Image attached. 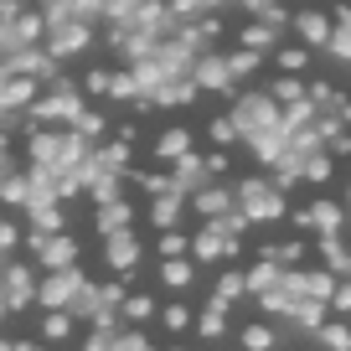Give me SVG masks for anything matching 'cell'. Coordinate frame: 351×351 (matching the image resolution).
Masks as SVG:
<instances>
[{"mask_svg":"<svg viewBox=\"0 0 351 351\" xmlns=\"http://www.w3.org/2000/svg\"><path fill=\"white\" fill-rule=\"evenodd\" d=\"M295 222H300V228H310V232H341L346 207H341V202H330V197H315L305 212H295Z\"/></svg>","mask_w":351,"mask_h":351,"instance_id":"5b68a950","label":"cell"},{"mask_svg":"<svg viewBox=\"0 0 351 351\" xmlns=\"http://www.w3.org/2000/svg\"><path fill=\"white\" fill-rule=\"evenodd\" d=\"M67 330H73V320H67L62 310H52V315H42V336H47V341H62Z\"/></svg>","mask_w":351,"mask_h":351,"instance_id":"83f0119b","label":"cell"},{"mask_svg":"<svg viewBox=\"0 0 351 351\" xmlns=\"http://www.w3.org/2000/svg\"><path fill=\"white\" fill-rule=\"evenodd\" d=\"M197 330H202L207 341L228 336V300H217V295H212V300H207V310H202V320H197Z\"/></svg>","mask_w":351,"mask_h":351,"instance_id":"5bb4252c","label":"cell"},{"mask_svg":"<svg viewBox=\"0 0 351 351\" xmlns=\"http://www.w3.org/2000/svg\"><path fill=\"white\" fill-rule=\"evenodd\" d=\"M269 99H274V104H295V99H305V83H300V73H285L274 88H269Z\"/></svg>","mask_w":351,"mask_h":351,"instance_id":"603a6c76","label":"cell"},{"mask_svg":"<svg viewBox=\"0 0 351 351\" xmlns=\"http://www.w3.org/2000/svg\"><path fill=\"white\" fill-rule=\"evenodd\" d=\"M77 109H83V104H77L73 88H57V93H47V99L36 104V119H47V124H52V119H73Z\"/></svg>","mask_w":351,"mask_h":351,"instance_id":"8fae6325","label":"cell"},{"mask_svg":"<svg viewBox=\"0 0 351 351\" xmlns=\"http://www.w3.org/2000/svg\"><path fill=\"white\" fill-rule=\"evenodd\" d=\"M109 263L114 269H134V263H140V243H134L130 232H109Z\"/></svg>","mask_w":351,"mask_h":351,"instance_id":"9a60e30c","label":"cell"},{"mask_svg":"<svg viewBox=\"0 0 351 351\" xmlns=\"http://www.w3.org/2000/svg\"><path fill=\"white\" fill-rule=\"evenodd\" d=\"M243 285H248V295H263V289H274V285H279V263H269V258L253 263L248 274H243Z\"/></svg>","mask_w":351,"mask_h":351,"instance_id":"ac0fdd59","label":"cell"},{"mask_svg":"<svg viewBox=\"0 0 351 351\" xmlns=\"http://www.w3.org/2000/svg\"><path fill=\"white\" fill-rule=\"evenodd\" d=\"M114 351H150L140 330H114Z\"/></svg>","mask_w":351,"mask_h":351,"instance_id":"836d02e7","label":"cell"},{"mask_svg":"<svg viewBox=\"0 0 351 351\" xmlns=\"http://www.w3.org/2000/svg\"><path fill=\"white\" fill-rule=\"evenodd\" d=\"M160 253H165V258H176V253H186V238L165 228V232H160Z\"/></svg>","mask_w":351,"mask_h":351,"instance_id":"d590c367","label":"cell"},{"mask_svg":"<svg viewBox=\"0 0 351 351\" xmlns=\"http://www.w3.org/2000/svg\"><path fill=\"white\" fill-rule=\"evenodd\" d=\"M315 336H320V346H326V351H351V326H346V320H320V326H315Z\"/></svg>","mask_w":351,"mask_h":351,"instance_id":"2e32d148","label":"cell"},{"mask_svg":"<svg viewBox=\"0 0 351 351\" xmlns=\"http://www.w3.org/2000/svg\"><path fill=\"white\" fill-rule=\"evenodd\" d=\"M263 258L279 263V269H295V263L305 258V243H295V238H289V243H269V248H263Z\"/></svg>","mask_w":351,"mask_h":351,"instance_id":"ffe728a7","label":"cell"},{"mask_svg":"<svg viewBox=\"0 0 351 351\" xmlns=\"http://www.w3.org/2000/svg\"><path fill=\"white\" fill-rule=\"evenodd\" d=\"M11 243H16V228H11V222H0V253L11 248Z\"/></svg>","mask_w":351,"mask_h":351,"instance_id":"f35d334b","label":"cell"},{"mask_svg":"<svg viewBox=\"0 0 351 351\" xmlns=\"http://www.w3.org/2000/svg\"><path fill=\"white\" fill-rule=\"evenodd\" d=\"M305 351H315V346H305Z\"/></svg>","mask_w":351,"mask_h":351,"instance_id":"ee69618b","label":"cell"},{"mask_svg":"<svg viewBox=\"0 0 351 351\" xmlns=\"http://www.w3.org/2000/svg\"><path fill=\"white\" fill-rule=\"evenodd\" d=\"M0 300H5V310H21L26 300H32V269L11 263V269H5V279H0Z\"/></svg>","mask_w":351,"mask_h":351,"instance_id":"ba28073f","label":"cell"},{"mask_svg":"<svg viewBox=\"0 0 351 351\" xmlns=\"http://www.w3.org/2000/svg\"><path fill=\"white\" fill-rule=\"evenodd\" d=\"M160 320H165L171 330H186V326H191V310H186V305H171V310H165Z\"/></svg>","mask_w":351,"mask_h":351,"instance_id":"8d00e7d4","label":"cell"},{"mask_svg":"<svg viewBox=\"0 0 351 351\" xmlns=\"http://www.w3.org/2000/svg\"><path fill=\"white\" fill-rule=\"evenodd\" d=\"M150 310H155L150 300H145V295H134V300H124V310H119V315H124V320H134V326H140V320L150 315Z\"/></svg>","mask_w":351,"mask_h":351,"instance_id":"d6a6232c","label":"cell"},{"mask_svg":"<svg viewBox=\"0 0 351 351\" xmlns=\"http://www.w3.org/2000/svg\"><path fill=\"white\" fill-rule=\"evenodd\" d=\"M243 346L248 351H274V330L263 326V320H248V326H243Z\"/></svg>","mask_w":351,"mask_h":351,"instance_id":"cb8c5ba5","label":"cell"},{"mask_svg":"<svg viewBox=\"0 0 351 351\" xmlns=\"http://www.w3.org/2000/svg\"><path fill=\"white\" fill-rule=\"evenodd\" d=\"M0 315H5V300H0Z\"/></svg>","mask_w":351,"mask_h":351,"instance_id":"7bdbcfd3","label":"cell"},{"mask_svg":"<svg viewBox=\"0 0 351 351\" xmlns=\"http://www.w3.org/2000/svg\"><path fill=\"white\" fill-rule=\"evenodd\" d=\"M336 26H346V32H351V5H341V11H336Z\"/></svg>","mask_w":351,"mask_h":351,"instance_id":"ab89813d","label":"cell"},{"mask_svg":"<svg viewBox=\"0 0 351 351\" xmlns=\"http://www.w3.org/2000/svg\"><path fill=\"white\" fill-rule=\"evenodd\" d=\"M232 207H238L232 191L212 186V181H207V186H197V212H202V217H222V212H232Z\"/></svg>","mask_w":351,"mask_h":351,"instance_id":"4fadbf2b","label":"cell"},{"mask_svg":"<svg viewBox=\"0 0 351 351\" xmlns=\"http://www.w3.org/2000/svg\"><path fill=\"white\" fill-rule=\"evenodd\" d=\"M191 83L197 88H228L232 83L228 57H197V62H191Z\"/></svg>","mask_w":351,"mask_h":351,"instance_id":"30bf717a","label":"cell"},{"mask_svg":"<svg viewBox=\"0 0 351 351\" xmlns=\"http://www.w3.org/2000/svg\"><path fill=\"white\" fill-rule=\"evenodd\" d=\"M274 62H279V73H305V67H310V47L305 42H300V47H279Z\"/></svg>","mask_w":351,"mask_h":351,"instance_id":"44dd1931","label":"cell"},{"mask_svg":"<svg viewBox=\"0 0 351 351\" xmlns=\"http://www.w3.org/2000/svg\"><path fill=\"white\" fill-rule=\"evenodd\" d=\"M289 26H295V36H300L305 47H326V42H330V16H320V11L289 16Z\"/></svg>","mask_w":351,"mask_h":351,"instance_id":"9c48e42d","label":"cell"},{"mask_svg":"<svg viewBox=\"0 0 351 351\" xmlns=\"http://www.w3.org/2000/svg\"><path fill=\"white\" fill-rule=\"evenodd\" d=\"M326 310H336V315H351V279H336V289H330Z\"/></svg>","mask_w":351,"mask_h":351,"instance_id":"f1b7e54d","label":"cell"},{"mask_svg":"<svg viewBox=\"0 0 351 351\" xmlns=\"http://www.w3.org/2000/svg\"><path fill=\"white\" fill-rule=\"evenodd\" d=\"M83 155H88L83 134H52V130H47V134H32V160L47 165V171H57V176L73 171Z\"/></svg>","mask_w":351,"mask_h":351,"instance_id":"7a4b0ae2","label":"cell"},{"mask_svg":"<svg viewBox=\"0 0 351 351\" xmlns=\"http://www.w3.org/2000/svg\"><path fill=\"white\" fill-rule=\"evenodd\" d=\"M238 295H248V285H243V274H222V279H217V300H228V305H232V300H238Z\"/></svg>","mask_w":351,"mask_h":351,"instance_id":"f546056e","label":"cell"},{"mask_svg":"<svg viewBox=\"0 0 351 351\" xmlns=\"http://www.w3.org/2000/svg\"><path fill=\"white\" fill-rule=\"evenodd\" d=\"M232 202H238V212L248 222H279V217H285V191H279V181H258V176H248V181L232 191Z\"/></svg>","mask_w":351,"mask_h":351,"instance_id":"6da1fadb","label":"cell"},{"mask_svg":"<svg viewBox=\"0 0 351 351\" xmlns=\"http://www.w3.org/2000/svg\"><path fill=\"white\" fill-rule=\"evenodd\" d=\"M32 248H36V258H42V263L62 269V263H73L77 243H73V238H62V232H32Z\"/></svg>","mask_w":351,"mask_h":351,"instance_id":"52a82bcc","label":"cell"},{"mask_svg":"<svg viewBox=\"0 0 351 351\" xmlns=\"http://www.w3.org/2000/svg\"><path fill=\"white\" fill-rule=\"evenodd\" d=\"M258 57H263V52H248V47H243V52L228 57V73H232V77H248L253 67H258Z\"/></svg>","mask_w":351,"mask_h":351,"instance_id":"4316f807","label":"cell"},{"mask_svg":"<svg viewBox=\"0 0 351 351\" xmlns=\"http://www.w3.org/2000/svg\"><path fill=\"white\" fill-rule=\"evenodd\" d=\"M160 279H165V289H186L191 279H197V269H191V263H181V258H165Z\"/></svg>","mask_w":351,"mask_h":351,"instance_id":"7402d4cb","label":"cell"},{"mask_svg":"<svg viewBox=\"0 0 351 351\" xmlns=\"http://www.w3.org/2000/svg\"><path fill=\"white\" fill-rule=\"evenodd\" d=\"M326 52H330V57H341V62H351V32H346V26L330 21V42H326Z\"/></svg>","mask_w":351,"mask_h":351,"instance_id":"484cf974","label":"cell"},{"mask_svg":"<svg viewBox=\"0 0 351 351\" xmlns=\"http://www.w3.org/2000/svg\"><path fill=\"white\" fill-rule=\"evenodd\" d=\"M186 150H191V134H186V130H165L160 140H155V155H160L165 165H171V160H181Z\"/></svg>","mask_w":351,"mask_h":351,"instance_id":"e0dca14e","label":"cell"},{"mask_svg":"<svg viewBox=\"0 0 351 351\" xmlns=\"http://www.w3.org/2000/svg\"><path fill=\"white\" fill-rule=\"evenodd\" d=\"M176 212H181V191H176V186L155 191V212H150V217H155V228H171V222H176Z\"/></svg>","mask_w":351,"mask_h":351,"instance_id":"d6986e66","label":"cell"},{"mask_svg":"<svg viewBox=\"0 0 351 351\" xmlns=\"http://www.w3.org/2000/svg\"><path fill=\"white\" fill-rule=\"evenodd\" d=\"M83 289V274H77L73 263H62L57 274H47V285H42V305H52V310H62V305H73V295Z\"/></svg>","mask_w":351,"mask_h":351,"instance_id":"8992f818","label":"cell"},{"mask_svg":"<svg viewBox=\"0 0 351 351\" xmlns=\"http://www.w3.org/2000/svg\"><path fill=\"white\" fill-rule=\"evenodd\" d=\"M279 32H285V26H274L269 16H258L253 26H243V47H248V52H269V47L279 42Z\"/></svg>","mask_w":351,"mask_h":351,"instance_id":"7c38bea8","label":"cell"},{"mask_svg":"<svg viewBox=\"0 0 351 351\" xmlns=\"http://www.w3.org/2000/svg\"><path fill=\"white\" fill-rule=\"evenodd\" d=\"M77 47H88V16H57V21H47V52L52 57H73Z\"/></svg>","mask_w":351,"mask_h":351,"instance_id":"277c9868","label":"cell"},{"mask_svg":"<svg viewBox=\"0 0 351 351\" xmlns=\"http://www.w3.org/2000/svg\"><path fill=\"white\" fill-rule=\"evenodd\" d=\"M326 150L336 155V160H351V130H346V124H341V130L326 140Z\"/></svg>","mask_w":351,"mask_h":351,"instance_id":"4dcf8cb0","label":"cell"},{"mask_svg":"<svg viewBox=\"0 0 351 351\" xmlns=\"http://www.w3.org/2000/svg\"><path fill=\"white\" fill-rule=\"evenodd\" d=\"M83 351H114V330H109V326H99L93 336L83 341Z\"/></svg>","mask_w":351,"mask_h":351,"instance_id":"e575fe53","label":"cell"},{"mask_svg":"<svg viewBox=\"0 0 351 351\" xmlns=\"http://www.w3.org/2000/svg\"><path fill=\"white\" fill-rule=\"evenodd\" d=\"M346 207H351V186H346Z\"/></svg>","mask_w":351,"mask_h":351,"instance_id":"b9f144b4","label":"cell"},{"mask_svg":"<svg viewBox=\"0 0 351 351\" xmlns=\"http://www.w3.org/2000/svg\"><path fill=\"white\" fill-rule=\"evenodd\" d=\"M0 351H16V346H11V341H0Z\"/></svg>","mask_w":351,"mask_h":351,"instance_id":"60d3db41","label":"cell"},{"mask_svg":"<svg viewBox=\"0 0 351 351\" xmlns=\"http://www.w3.org/2000/svg\"><path fill=\"white\" fill-rule=\"evenodd\" d=\"M232 124H238V140L274 130V124H279V104L269 99V93H243V99L232 104Z\"/></svg>","mask_w":351,"mask_h":351,"instance_id":"3957f363","label":"cell"},{"mask_svg":"<svg viewBox=\"0 0 351 351\" xmlns=\"http://www.w3.org/2000/svg\"><path fill=\"white\" fill-rule=\"evenodd\" d=\"M330 114H336V119L351 130V99H336V109H330Z\"/></svg>","mask_w":351,"mask_h":351,"instance_id":"74e56055","label":"cell"},{"mask_svg":"<svg viewBox=\"0 0 351 351\" xmlns=\"http://www.w3.org/2000/svg\"><path fill=\"white\" fill-rule=\"evenodd\" d=\"M99 228L104 232H119V228H130V207H124V202H104V212H99Z\"/></svg>","mask_w":351,"mask_h":351,"instance_id":"d4e9b609","label":"cell"},{"mask_svg":"<svg viewBox=\"0 0 351 351\" xmlns=\"http://www.w3.org/2000/svg\"><path fill=\"white\" fill-rule=\"evenodd\" d=\"M212 140H217V145H232V140H238V124H232V114L212 119Z\"/></svg>","mask_w":351,"mask_h":351,"instance_id":"1f68e13d","label":"cell"}]
</instances>
